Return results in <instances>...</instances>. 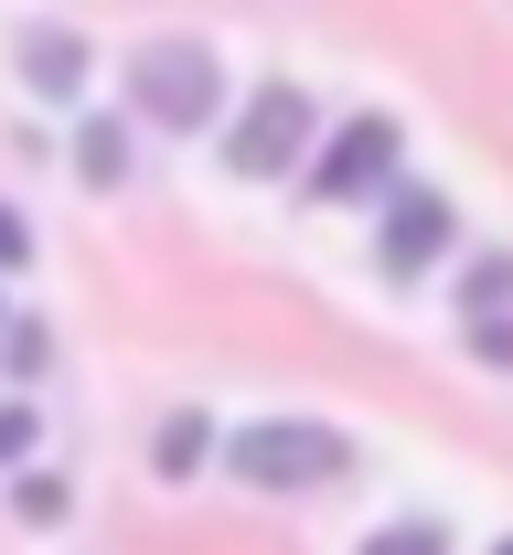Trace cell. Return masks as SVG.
<instances>
[{
	"mask_svg": "<svg viewBox=\"0 0 513 555\" xmlns=\"http://www.w3.org/2000/svg\"><path fill=\"white\" fill-rule=\"evenodd\" d=\"M460 299H471V321H492V310H513V257H471V278H460Z\"/></svg>",
	"mask_w": 513,
	"mask_h": 555,
	"instance_id": "obj_9",
	"label": "cell"
},
{
	"mask_svg": "<svg viewBox=\"0 0 513 555\" xmlns=\"http://www.w3.org/2000/svg\"><path fill=\"white\" fill-rule=\"evenodd\" d=\"M150 460H161V481H182V470H204V460H215V427H204L193 406L161 416V449H150Z\"/></svg>",
	"mask_w": 513,
	"mask_h": 555,
	"instance_id": "obj_8",
	"label": "cell"
},
{
	"mask_svg": "<svg viewBox=\"0 0 513 555\" xmlns=\"http://www.w3.org/2000/svg\"><path fill=\"white\" fill-rule=\"evenodd\" d=\"M396 160H407L396 118H343V139H332L321 171H310V193H321V204H385V193H396Z\"/></svg>",
	"mask_w": 513,
	"mask_h": 555,
	"instance_id": "obj_3",
	"label": "cell"
},
{
	"mask_svg": "<svg viewBox=\"0 0 513 555\" xmlns=\"http://www.w3.org/2000/svg\"><path fill=\"white\" fill-rule=\"evenodd\" d=\"M299 139H310V96L299 86H257V107L225 129V160L246 171V182H268V171H290Z\"/></svg>",
	"mask_w": 513,
	"mask_h": 555,
	"instance_id": "obj_4",
	"label": "cell"
},
{
	"mask_svg": "<svg viewBox=\"0 0 513 555\" xmlns=\"http://www.w3.org/2000/svg\"><path fill=\"white\" fill-rule=\"evenodd\" d=\"M75 171H86L97 193L129 182V129H118V118H86V129H75Z\"/></svg>",
	"mask_w": 513,
	"mask_h": 555,
	"instance_id": "obj_7",
	"label": "cell"
},
{
	"mask_svg": "<svg viewBox=\"0 0 513 555\" xmlns=\"http://www.w3.org/2000/svg\"><path fill=\"white\" fill-rule=\"evenodd\" d=\"M11 502H22V524H65V481H22Z\"/></svg>",
	"mask_w": 513,
	"mask_h": 555,
	"instance_id": "obj_12",
	"label": "cell"
},
{
	"mask_svg": "<svg viewBox=\"0 0 513 555\" xmlns=\"http://www.w3.org/2000/svg\"><path fill=\"white\" fill-rule=\"evenodd\" d=\"M0 332H11V321H0Z\"/></svg>",
	"mask_w": 513,
	"mask_h": 555,
	"instance_id": "obj_17",
	"label": "cell"
},
{
	"mask_svg": "<svg viewBox=\"0 0 513 555\" xmlns=\"http://www.w3.org/2000/svg\"><path fill=\"white\" fill-rule=\"evenodd\" d=\"M225 470L246 491H310V481H343L354 449H343V427H321V416H257V427L225 438Z\"/></svg>",
	"mask_w": 513,
	"mask_h": 555,
	"instance_id": "obj_1",
	"label": "cell"
},
{
	"mask_svg": "<svg viewBox=\"0 0 513 555\" xmlns=\"http://www.w3.org/2000/svg\"><path fill=\"white\" fill-rule=\"evenodd\" d=\"M364 555H449L439 524H385V534H364Z\"/></svg>",
	"mask_w": 513,
	"mask_h": 555,
	"instance_id": "obj_11",
	"label": "cell"
},
{
	"mask_svg": "<svg viewBox=\"0 0 513 555\" xmlns=\"http://www.w3.org/2000/svg\"><path fill=\"white\" fill-rule=\"evenodd\" d=\"M22 75H33L43 96H86V43L54 33V22H33V33H22Z\"/></svg>",
	"mask_w": 513,
	"mask_h": 555,
	"instance_id": "obj_6",
	"label": "cell"
},
{
	"mask_svg": "<svg viewBox=\"0 0 513 555\" xmlns=\"http://www.w3.org/2000/svg\"><path fill=\"white\" fill-rule=\"evenodd\" d=\"M43 352H54L43 321H11V332H0V374H43Z\"/></svg>",
	"mask_w": 513,
	"mask_h": 555,
	"instance_id": "obj_10",
	"label": "cell"
},
{
	"mask_svg": "<svg viewBox=\"0 0 513 555\" xmlns=\"http://www.w3.org/2000/svg\"><path fill=\"white\" fill-rule=\"evenodd\" d=\"M449 235H460L449 193H428V182H396L385 193V278H428L449 257Z\"/></svg>",
	"mask_w": 513,
	"mask_h": 555,
	"instance_id": "obj_5",
	"label": "cell"
},
{
	"mask_svg": "<svg viewBox=\"0 0 513 555\" xmlns=\"http://www.w3.org/2000/svg\"><path fill=\"white\" fill-rule=\"evenodd\" d=\"M0 268H33V224H22L11 204H0Z\"/></svg>",
	"mask_w": 513,
	"mask_h": 555,
	"instance_id": "obj_14",
	"label": "cell"
},
{
	"mask_svg": "<svg viewBox=\"0 0 513 555\" xmlns=\"http://www.w3.org/2000/svg\"><path fill=\"white\" fill-rule=\"evenodd\" d=\"M471 352H482V363H503V374H513V321H503V310H492V321H471Z\"/></svg>",
	"mask_w": 513,
	"mask_h": 555,
	"instance_id": "obj_13",
	"label": "cell"
},
{
	"mask_svg": "<svg viewBox=\"0 0 513 555\" xmlns=\"http://www.w3.org/2000/svg\"><path fill=\"white\" fill-rule=\"evenodd\" d=\"M22 449H33V406H0V470H11Z\"/></svg>",
	"mask_w": 513,
	"mask_h": 555,
	"instance_id": "obj_15",
	"label": "cell"
},
{
	"mask_svg": "<svg viewBox=\"0 0 513 555\" xmlns=\"http://www.w3.org/2000/svg\"><path fill=\"white\" fill-rule=\"evenodd\" d=\"M492 555H513V534H503V545H492Z\"/></svg>",
	"mask_w": 513,
	"mask_h": 555,
	"instance_id": "obj_16",
	"label": "cell"
},
{
	"mask_svg": "<svg viewBox=\"0 0 513 555\" xmlns=\"http://www.w3.org/2000/svg\"><path fill=\"white\" fill-rule=\"evenodd\" d=\"M129 107H140L150 129H204V118L225 107L215 43H150L140 65H129Z\"/></svg>",
	"mask_w": 513,
	"mask_h": 555,
	"instance_id": "obj_2",
	"label": "cell"
}]
</instances>
